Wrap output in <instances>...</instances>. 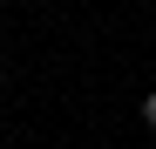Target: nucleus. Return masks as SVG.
<instances>
[{"label": "nucleus", "instance_id": "1", "mask_svg": "<svg viewBox=\"0 0 156 149\" xmlns=\"http://www.w3.org/2000/svg\"><path fill=\"white\" fill-rule=\"evenodd\" d=\"M143 122H149V129H156V88L143 95Z\"/></svg>", "mask_w": 156, "mask_h": 149}]
</instances>
